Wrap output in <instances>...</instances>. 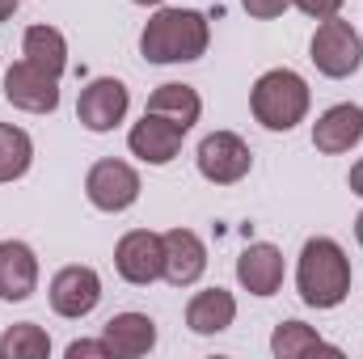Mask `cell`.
<instances>
[{"label": "cell", "instance_id": "6da1fadb", "mask_svg": "<svg viewBox=\"0 0 363 359\" xmlns=\"http://www.w3.org/2000/svg\"><path fill=\"white\" fill-rule=\"evenodd\" d=\"M211 26L199 9H157L140 34V51L148 64H194L207 55Z\"/></svg>", "mask_w": 363, "mask_h": 359}, {"label": "cell", "instance_id": "7a4b0ae2", "mask_svg": "<svg viewBox=\"0 0 363 359\" xmlns=\"http://www.w3.org/2000/svg\"><path fill=\"white\" fill-rule=\"evenodd\" d=\"M296 292L308 309H338L351 296V258L334 237H308L296 263Z\"/></svg>", "mask_w": 363, "mask_h": 359}, {"label": "cell", "instance_id": "3957f363", "mask_svg": "<svg viewBox=\"0 0 363 359\" xmlns=\"http://www.w3.org/2000/svg\"><path fill=\"white\" fill-rule=\"evenodd\" d=\"M308 101H313L308 81H304L300 72H291V68H271V72H262V77L254 81V89H250V110H254V118H258L267 131H291L296 123H304Z\"/></svg>", "mask_w": 363, "mask_h": 359}, {"label": "cell", "instance_id": "277c9868", "mask_svg": "<svg viewBox=\"0 0 363 359\" xmlns=\"http://www.w3.org/2000/svg\"><path fill=\"white\" fill-rule=\"evenodd\" d=\"M308 60L317 64L321 77L347 81V77H355L363 68V38L355 34L351 21L330 17V21L317 26V34H313V43H308Z\"/></svg>", "mask_w": 363, "mask_h": 359}, {"label": "cell", "instance_id": "5b68a950", "mask_svg": "<svg viewBox=\"0 0 363 359\" xmlns=\"http://www.w3.org/2000/svg\"><path fill=\"white\" fill-rule=\"evenodd\" d=\"M194 161H199V174L211 182V186H237V182L254 170V153H250V144L237 131H211L199 144Z\"/></svg>", "mask_w": 363, "mask_h": 359}, {"label": "cell", "instance_id": "8992f818", "mask_svg": "<svg viewBox=\"0 0 363 359\" xmlns=\"http://www.w3.org/2000/svg\"><path fill=\"white\" fill-rule=\"evenodd\" d=\"M140 190H144V182L135 174V165L114 161V157L89 165V174H85V194H89V203L97 211H110V216H114V211H127V207L140 199Z\"/></svg>", "mask_w": 363, "mask_h": 359}, {"label": "cell", "instance_id": "52a82bcc", "mask_svg": "<svg viewBox=\"0 0 363 359\" xmlns=\"http://www.w3.org/2000/svg\"><path fill=\"white\" fill-rule=\"evenodd\" d=\"M114 270L131 283V287H148L165 275V245H161V233H148V228H131L118 237L114 245Z\"/></svg>", "mask_w": 363, "mask_h": 359}, {"label": "cell", "instance_id": "ba28073f", "mask_svg": "<svg viewBox=\"0 0 363 359\" xmlns=\"http://www.w3.org/2000/svg\"><path fill=\"white\" fill-rule=\"evenodd\" d=\"M127 106H131V93H127V85L118 77H93L89 85L81 89L77 118H81L85 131L106 136V131H114L127 118Z\"/></svg>", "mask_w": 363, "mask_h": 359}, {"label": "cell", "instance_id": "9c48e42d", "mask_svg": "<svg viewBox=\"0 0 363 359\" xmlns=\"http://www.w3.org/2000/svg\"><path fill=\"white\" fill-rule=\"evenodd\" d=\"M4 101L26 114H51L60 110V77L34 68L30 60H17L4 72Z\"/></svg>", "mask_w": 363, "mask_h": 359}, {"label": "cell", "instance_id": "30bf717a", "mask_svg": "<svg viewBox=\"0 0 363 359\" xmlns=\"http://www.w3.org/2000/svg\"><path fill=\"white\" fill-rule=\"evenodd\" d=\"M47 296H51V309L60 317L81 321V317H89L93 309L101 304V275L93 267H64L51 279Z\"/></svg>", "mask_w": 363, "mask_h": 359}, {"label": "cell", "instance_id": "8fae6325", "mask_svg": "<svg viewBox=\"0 0 363 359\" xmlns=\"http://www.w3.org/2000/svg\"><path fill=\"white\" fill-rule=\"evenodd\" d=\"M182 140H186V131H182L178 123H169V118H161V114H148V110H144V118L127 131V148H131V157H140L144 165H169L182 153Z\"/></svg>", "mask_w": 363, "mask_h": 359}, {"label": "cell", "instance_id": "7c38bea8", "mask_svg": "<svg viewBox=\"0 0 363 359\" xmlns=\"http://www.w3.org/2000/svg\"><path fill=\"white\" fill-rule=\"evenodd\" d=\"M359 140H363V106H355V101H338L313 123V148L325 153V157H342Z\"/></svg>", "mask_w": 363, "mask_h": 359}, {"label": "cell", "instance_id": "4fadbf2b", "mask_svg": "<svg viewBox=\"0 0 363 359\" xmlns=\"http://www.w3.org/2000/svg\"><path fill=\"white\" fill-rule=\"evenodd\" d=\"M161 245H165V275H161L165 283L190 287V283L203 279V270H207V245H203L199 233L169 228V233H161Z\"/></svg>", "mask_w": 363, "mask_h": 359}, {"label": "cell", "instance_id": "5bb4252c", "mask_svg": "<svg viewBox=\"0 0 363 359\" xmlns=\"http://www.w3.org/2000/svg\"><path fill=\"white\" fill-rule=\"evenodd\" d=\"M38 292V254L26 241H0V300L21 304Z\"/></svg>", "mask_w": 363, "mask_h": 359}, {"label": "cell", "instance_id": "9a60e30c", "mask_svg": "<svg viewBox=\"0 0 363 359\" xmlns=\"http://www.w3.org/2000/svg\"><path fill=\"white\" fill-rule=\"evenodd\" d=\"M237 283L250 292V296H274L283 287V250L271 241H258V245H245L241 258H237Z\"/></svg>", "mask_w": 363, "mask_h": 359}, {"label": "cell", "instance_id": "2e32d148", "mask_svg": "<svg viewBox=\"0 0 363 359\" xmlns=\"http://www.w3.org/2000/svg\"><path fill=\"white\" fill-rule=\"evenodd\" d=\"M101 338L118 359H140L157 347V321L148 313H114L101 326Z\"/></svg>", "mask_w": 363, "mask_h": 359}, {"label": "cell", "instance_id": "e0dca14e", "mask_svg": "<svg viewBox=\"0 0 363 359\" xmlns=\"http://www.w3.org/2000/svg\"><path fill=\"white\" fill-rule=\"evenodd\" d=\"M237 321V296L224 292V287H207V292H194L190 304H186V326L203 338L211 334H224L228 326Z\"/></svg>", "mask_w": 363, "mask_h": 359}, {"label": "cell", "instance_id": "ac0fdd59", "mask_svg": "<svg viewBox=\"0 0 363 359\" xmlns=\"http://www.w3.org/2000/svg\"><path fill=\"white\" fill-rule=\"evenodd\" d=\"M271 351L274 359H304V355H330V359H342L338 347H330L313 326L304 321H279L271 334Z\"/></svg>", "mask_w": 363, "mask_h": 359}, {"label": "cell", "instance_id": "d6986e66", "mask_svg": "<svg viewBox=\"0 0 363 359\" xmlns=\"http://www.w3.org/2000/svg\"><path fill=\"white\" fill-rule=\"evenodd\" d=\"M148 114H161L169 123H178L182 131H190L203 114V97L194 85H182V81H169V85H157V93L148 97Z\"/></svg>", "mask_w": 363, "mask_h": 359}, {"label": "cell", "instance_id": "ffe728a7", "mask_svg": "<svg viewBox=\"0 0 363 359\" xmlns=\"http://www.w3.org/2000/svg\"><path fill=\"white\" fill-rule=\"evenodd\" d=\"M21 55L34 68L51 72V77H64L68 72V38L55 26H30L26 38H21Z\"/></svg>", "mask_w": 363, "mask_h": 359}, {"label": "cell", "instance_id": "44dd1931", "mask_svg": "<svg viewBox=\"0 0 363 359\" xmlns=\"http://www.w3.org/2000/svg\"><path fill=\"white\" fill-rule=\"evenodd\" d=\"M34 165V140L13 127V123H0V182H17L30 174Z\"/></svg>", "mask_w": 363, "mask_h": 359}, {"label": "cell", "instance_id": "7402d4cb", "mask_svg": "<svg viewBox=\"0 0 363 359\" xmlns=\"http://www.w3.org/2000/svg\"><path fill=\"white\" fill-rule=\"evenodd\" d=\"M51 355V334L34 321H17L0 338V359H47Z\"/></svg>", "mask_w": 363, "mask_h": 359}, {"label": "cell", "instance_id": "603a6c76", "mask_svg": "<svg viewBox=\"0 0 363 359\" xmlns=\"http://www.w3.org/2000/svg\"><path fill=\"white\" fill-rule=\"evenodd\" d=\"M304 17H313V21H330V17H338L342 13V4L347 0H291Z\"/></svg>", "mask_w": 363, "mask_h": 359}, {"label": "cell", "instance_id": "cb8c5ba5", "mask_svg": "<svg viewBox=\"0 0 363 359\" xmlns=\"http://www.w3.org/2000/svg\"><path fill=\"white\" fill-rule=\"evenodd\" d=\"M287 4H291V0H241V9H245L250 17H258V21H274V17H283Z\"/></svg>", "mask_w": 363, "mask_h": 359}, {"label": "cell", "instance_id": "d4e9b609", "mask_svg": "<svg viewBox=\"0 0 363 359\" xmlns=\"http://www.w3.org/2000/svg\"><path fill=\"white\" fill-rule=\"evenodd\" d=\"M68 359H114V351L106 347V338H81V343H72L68 347Z\"/></svg>", "mask_w": 363, "mask_h": 359}, {"label": "cell", "instance_id": "484cf974", "mask_svg": "<svg viewBox=\"0 0 363 359\" xmlns=\"http://www.w3.org/2000/svg\"><path fill=\"white\" fill-rule=\"evenodd\" d=\"M347 186H351V194H359L363 199V157L351 165V174H347Z\"/></svg>", "mask_w": 363, "mask_h": 359}, {"label": "cell", "instance_id": "4316f807", "mask_svg": "<svg viewBox=\"0 0 363 359\" xmlns=\"http://www.w3.org/2000/svg\"><path fill=\"white\" fill-rule=\"evenodd\" d=\"M17 4H21V0H0V21H9V17L17 13Z\"/></svg>", "mask_w": 363, "mask_h": 359}, {"label": "cell", "instance_id": "83f0119b", "mask_svg": "<svg viewBox=\"0 0 363 359\" xmlns=\"http://www.w3.org/2000/svg\"><path fill=\"white\" fill-rule=\"evenodd\" d=\"M355 241H359V245H363V211H359V216H355Z\"/></svg>", "mask_w": 363, "mask_h": 359}, {"label": "cell", "instance_id": "f1b7e54d", "mask_svg": "<svg viewBox=\"0 0 363 359\" xmlns=\"http://www.w3.org/2000/svg\"><path fill=\"white\" fill-rule=\"evenodd\" d=\"M135 4H165V0H135Z\"/></svg>", "mask_w": 363, "mask_h": 359}]
</instances>
